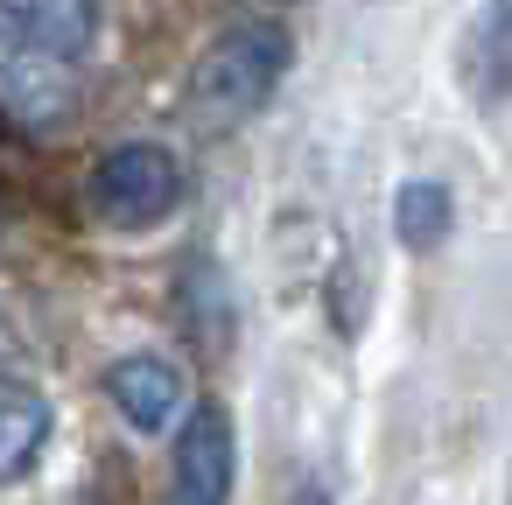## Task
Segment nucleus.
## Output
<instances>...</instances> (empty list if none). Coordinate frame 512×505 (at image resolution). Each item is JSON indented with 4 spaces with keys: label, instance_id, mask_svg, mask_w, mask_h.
<instances>
[{
    "label": "nucleus",
    "instance_id": "nucleus-1",
    "mask_svg": "<svg viewBox=\"0 0 512 505\" xmlns=\"http://www.w3.org/2000/svg\"><path fill=\"white\" fill-rule=\"evenodd\" d=\"M281 71H288V36H281L274 22H239V29H225V36L197 57V71H190V106H197V120L239 127V120H253V113L274 99Z\"/></svg>",
    "mask_w": 512,
    "mask_h": 505
},
{
    "label": "nucleus",
    "instance_id": "nucleus-2",
    "mask_svg": "<svg viewBox=\"0 0 512 505\" xmlns=\"http://www.w3.org/2000/svg\"><path fill=\"white\" fill-rule=\"evenodd\" d=\"M183 204V162L155 141H120L99 155L92 169V211L120 232H141V225H162L169 211Z\"/></svg>",
    "mask_w": 512,
    "mask_h": 505
},
{
    "label": "nucleus",
    "instance_id": "nucleus-3",
    "mask_svg": "<svg viewBox=\"0 0 512 505\" xmlns=\"http://www.w3.org/2000/svg\"><path fill=\"white\" fill-rule=\"evenodd\" d=\"M71 92H78V50H64L15 8H0V106L22 120H57Z\"/></svg>",
    "mask_w": 512,
    "mask_h": 505
},
{
    "label": "nucleus",
    "instance_id": "nucleus-4",
    "mask_svg": "<svg viewBox=\"0 0 512 505\" xmlns=\"http://www.w3.org/2000/svg\"><path fill=\"white\" fill-rule=\"evenodd\" d=\"M232 414L225 407H197L176 435V463H169V505H232Z\"/></svg>",
    "mask_w": 512,
    "mask_h": 505
},
{
    "label": "nucleus",
    "instance_id": "nucleus-5",
    "mask_svg": "<svg viewBox=\"0 0 512 505\" xmlns=\"http://www.w3.org/2000/svg\"><path fill=\"white\" fill-rule=\"evenodd\" d=\"M106 400L120 407L127 428H141V435H169V428L183 421V407H190V386H183V372H176L169 358L134 351V358H120V365L106 372Z\"/></svg>",
    "mask_w": 512,
    "mask_h": 505
},
{
    "label": "nucleus",
    "instance_id": "nucleus-6",
    "mask_svg": "<svg viewBox=\"0 0 512 505\" xmlns=\"http://www.w3.org/2000/svg\"><path fill=\"white\" fill-rule=\"evenodd\" d=\"M43 442H50V400L29 379H0V484L29 477Z\"/></svg>",
    "mask_w": 512,
    "mask_h": 505
},
{
    "label": "nucleus",
    "instance_id": "nucleus-7",
    "mask_svg": "<svg viewBox=\"0 0 512 505\" xmlns=\"http://www.w3.org/2000/svg\"><path fill=\"white\" fill-rule=\"evenodd\" d=\"M449 218H456L449 183H400V197H393V225H400V239H407L414 253H428V246L449 232Z\"/></svg>",
    "mask_w": 512,
    "mask_h": 505
},
{
    "label": "nucleus",
    "instance_id": "nucleus-8",
    "mask_svg": "<svg viewBox=\"0 0 512 505\" xmlns=\"http://www.w3.org/2000/svg\"><path fill=\"white\" fill-rule=\"evenodd\" d=\"M0 8H15L22 22H36L43 36H57V43L78 50V57H85V43H92V22H99L92 0H0Z\"/></svg>",
    "mask_w": 512,
    "mask_h": 505
},
{
    "label": "nucleus",
    "instance_id": "nucleus-9",
    "mask_svg": "<svg viewBox=\"0 0 512 505\" xmlns=\"http://www.w3.org/2000/svg\"><path fill=\"white\" fill-rule=\"evenodd\" d=\"M288 505H330V498H323V491H295Z\"/></svg>",
    "mask_w": 512,
    "mask_h": 505
}]
</instances>
